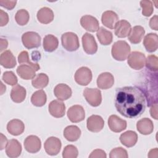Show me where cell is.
Instances as JSON below:
<instances>
[{
  "label": "cell",
  "instance_id": "e575fe53",
  "mask_svg": "<svg viewBox=\"0 0 158 158\" xmlns=\"http://www.w3.org/2000/svg\"><path fill=\"white\" fill-rule=\"evenodd\" d=\"M30 19V15L27 10L25 9L19 10L15 15V19L16 22L21 26L26 25Z\"/></svg>",
  "mask_w": 158,
  "mask_h": 158
},
{
  "label": "cell",
  "instance_id": "d6a6232c",
  "mask_svg": "<svg viewBox=\"0 0 158 158\" xmlns=\"http://www.w3.org/2000/svg\"><path fill=\"white\" fill-rule=\"evenodd\" d=\"M47 101V97L45 92L42 90L35 91L31 97V102L33 105L36 107H41L44 106Z\"/></svg>",
  "mask_w": 158,
  "mask_h": 158
},
{
  "label": "cell",
  "instance_id": "f35d334b",
  "mask_svg": "<svg viewBox=\"0 0 158 158\" xmlns=\"http://www.w3.org/2000/svg\"><path fill=\"white\" fill-rule=\"evenodd\" d=\"M140 6L142 7V14L145 17H149L153 12V5L151 1L144 0L140 1Z\"/></svg>",
  "mask_w": 158,
  "mask_h": 158
},
{
  "label": "cell",
  "instance_id": "b9f144b4",
  "mask_svg": "<svg viewBox=\"0 0 158 158\" xmlns=\"http://www.w3.org/2000/svg\"><path fill=\"white\" fill-rule=\"evenodd\" d=\"M106 154L102 149H95L89 156V158H106Z\"/></svg>",
  "mask_w": 158,
  "mask_h": 158
},
{
  "label": "cell",
  "instance_id": "6da1fadb",
  "mask_svg": "<svg viewBox=\"0 0 158 158\" xmlns=\"http://www.w3.org/2000/svg\"><path fill=\"white\" fill-rule=\"evenodd\" d=\"M146 96L143 92L135 86L118 88L115 95V106L117 110L127 118L140 116L146 109Z\"/></svg>",
  "mask_w": 158,
  "mask_h": 158
},
{
  "label": "cell",
  "instance_id": "ac0fdd59",
  "mask_svg": "<svg viewBox=\"0 0 158 158\" xmlns=\"http://www.w3.org/2000/svg\"><path fill=\"white\" fill-rule=\"evenodd\" d=\"M101 21L102 24L106 27L114 29L117 23L118 22V17L115 12L107 10L102 14Z\"/></svg>",
  "mask_w": 158,
  "mask_h": 158
},
{
  "label": "cell",
  "instance_id": "7a4b0ae2",
  "mask_svg": "<svg viewBox=\"0 0 158 158\" xmlns=\"http://www.w3.org/2000/svg\"><path fill=\"white\" fill-rule=\"evenodd\" d=\"M130 46L125 41H118L112 46L111 53L113 58L117 60H125L130 52Z\"/></svg>",
  "mask_w": 158,
  "mask_h": 158
},
{
  "label": "cell",
  "instance_id": "e0dca14e",
  "mask_svg": "<svg viewBox=\"0 0 158 158\" xmlns=\"http://www.w3.org/2000/svg\"><path fill=\"white\" fill-rule=\"evenodd\" d=\"M114 83V76L109 72L102 73L98 76L97 78V85L100 89H109L113 86Z\"/></svg>",
  "mask_w": 158,
  "mask_h": 158
},
{
  "label": "cell",
  "instance_id": "8fae6325",
  "mask_svg": "<svg viewBox=\"0 0 158 158\" xmlns=\"http://www.w3.org/2000/svg\"><path fill=\"white\" fill-rule=\"evenodd\" d=\"M104 121L103 118L98 115H92L89 117L86 121V127L89 131L97 133L100 131L104 127Z\"/></svg>",
  "mask_w": 158,
  "mask_h": 158
},
{
  "label": "cell",
  "instance_id": "f907efd6",
  "mask_svg": "<svg viewBox=\"0 0 158 158\" xmlns=\"http://www.w3.org/2000/svg\"><path fill=\"white\" fill-rule=\"evenodd\" d=\"M157 152H158L157 148L151 149L149 151V154H148V157H157Z\"/></svg>",
  "mask_w": 158,
  "mask_h": 158
},
{
  "label": "cell",
  "instance_id": "836d02e7",
  "mask_svg": "<svg viewBox=\"0 0 158 158\" xmlns=\"http://www.w3.org/2000/svg\"><path fill=\"white\" fill-rule=\"evenodd\" d=\"M49 82V78L45 73H38L35 78L31 81V84L33 87L38 89H42L46 87Z\"/></svg>",
  "mask_w": 158,
  "mask_h": 158
},
{
  "label": "cell",
  "instance_id": "2e32d148",
  "mask_svg": "<svg viewBox=\"0 0 158 158\" xmlns=\"http://www.w3.org/2000/svg\"><path fill=\"white\" fill-rule=\"evenodd\" d=\"M22 152V146L15 139L8 141L6 147V153L7 156L11 158L19 157Z\"/></svg>",
  "mask_w": 158,
  "mask_h": 158
},
{
  "label": "cell",
  "instance_id": "4fadbf2b",
  "mask_svg": "<svg viewBox=\"0 0 158 158\" xmlns=\"http://www.w3.org/2000/svg\"><path fill=\"white\" fill-rule=\"evenodd\" d=\"M81 27L87 31L95 32L99 30V24L96 18L90 15L83 16L80 19Z\"/></svg>",
  "mask_w": 158,
  "mask_h": 158
},
{
  "label": "cell",
  "instance_id": "bcb514c9",
  "mask_svg": "<svg viewBox=\"0 0 158 158\" xmlns=\"http://www.w3.org/2000/svg\"><path fill=\"white\" fill-rule=\"evenodd\" d=\"M150 114L152 117L154 119H157V104L155 103L152 105L150 109Z\"/></svg>",
  "mask_w": 158,
  "mask_h": 158
},
{
  "label": "cell",
  "instance_id": "3957f363",
  "mask_svg": "<svg viewBox=\"0 0 158 158\" xmlns=\"http://www.w3.org/2000/svg\"><path fill=\"white\" fill-rule=\"evenodd\" d=\"M62 46L68 51H75L80 46L77 35L73 32L64 33L61 36Z\"/></svg>",
  "mask_w": 158,
  "mask_h": 158
},
{
  "label": "cell",
  "instance_id": "ffe728a7",
  "mask_svg": "<svg viewBox=\"0 0 158 158\" xmlns=\"http://www.w3.org/2000/svg\"><path fill=\"white\" fill-rule=\"evenodd\" d=\"M114 29L115 35L120 38L128 36L131 30L130 23L125 20H119L117 23Z\"/></svg>",
  "mask_w": 158,
  "mask_h": 158
},
{
  "label": "cell",
  "instance_id": "8d00e7d4",
  "mask_svg": "<svg viewBox=\"0 0 158 158\" xmlns=\"http://www.w3.org/2000/svg\"><path fill=\"white\" fill-rule=\"evenodd\" d=\"M145 65L149 70L157 72L158 69V58L155 55H149L145 61Z\"/></svg>",
  "mask_w": 158,
  "mask_h": 158
},
{
  "label": "cell",
  "instance_id": "60d3db41",
  "mask_svg": "<svg viewBox=\"0 0 158 158\" xmlns=\"http://www.w3.org/2000/svg\"><path fill=\"white\" fill-rule=\"evenodd\" d=\"M128 156L127 151L121 147L113 149L109 154L110 158H127Z\"/></svg>",
  "mask_w": 158,
  "mask_h": 158
},
{
  "label": "cell",
  "instance_id": "4dcf8cb0",
  "mask_svg": "<svg viewBox=\"0 0 158 158\" xmlns=\"http://www.w3.org/2000/svg\"><path fill=\"white\" fill-rule=\"evenodd\" d=\"M43 48L46 51L52 52L58 47V39L52 35H47L43 39Z\"/></svg>",
  "mask_w": 158,
  "mask_h": 158
},
{
  "label": "cell",
  "instance_id": "f1b7e54d",
  "mask_svg": "<svg viewBox=\"0 0 158 158\" xmlns=\"http://www.w3.org/2000/svg\"><path fill=\"white\" fill-rule=\"evenodd\" d=\"M81 135L80 129L75 125L67 126L64 130V136L69 141L78 140Z\"/></svg>",
  "mask_w": 158,
  "mask_h": 158
},
{
  "label": "cell",
  "instance_id": "83f0119b",
  "mask_svg": "<svg viewBox=\"0 0 158 158\" xmlns=\"http://www.w3.org/2000/svg\"><path fill=\"white\" fill-rule=\"evenodd\" d=\"M38 21L43 24H48L51 22L54 19V14L52 10L47 7L41 8L36 15Z\"/></svg>",
  "mask_w": 158,
  "mask_h": 158
},
{
  "label": "cell",
  "instance_id": "f546056e",
  "mask_svg": "<svg viewBox=\"0 0 158 158\" xmlns=\"http://www.w3.org/2000/svg\"><path fill=\"white\" fill-rule=\"evenodd\" d=\"M145 30L141 26H135L128 35V40L133 44H138L141 41L144 35Z\"/></svg>",
  "mask_w": 158,
  "mask_h": 158
},
{
  "label": "cell",
  "instance_id": "ba28073f",
  "mask_svg": "<svg viewBox=\"0 0 158 158\" xmlns=\"http://www.w3.org/2000/svg\"><path fill=\"white\" fill-rule=\"evenodd\" d=\"M60 140L54 136L48 138L44 142V148L46 153L50 156H56L60 151L61 148Z\"/></svg>",
  "mask_w": 158,
  "mask_h": 158
},
{
  "label": "cell",
  "instance_id": "d590c367",
  "mask_svg": "<svg viewBox=\"0 0 158 158\" xmlns=\"http://www.w3.org/2000/svg\"><path fill=\"white\" fill-rule=\"evenodd\" d=\"M18 61L20 64H25L27 63L28 65L32 66L36 71H38L40 67L37 63H33L29 60V56L28 53L26 51H22L18 56Z\"/></svg>",
  "mask_w": 158,
  "mask_h": 158
},
{
  "label": "cell",
  "instance_id": "484cf974",
  "mask_svg": "<svg viewBox=\"0 0 158 158\" xmlns=\"http://www.w3.org/2000/svg\"><path fill=\"white\" fill-rule=\"evenodd\" d=\"M136 128L141 134L148 135L153 131L154 125L149 118H143L137 122Z\"/></svg>",
  "mask_w": 158,
  "mask_h": 158
},
{
  "label": "cell",
  "instance_id": "c3c4849f",
  "mask_svg": "<svg viewBox=\"0 0 158 158\" xmlns=\"http://www.w3.org/2000/svg\"><path fill=\"white\" fill-rule=\"evenodd\" d=\"M41 55L38 51H33L31 54V59L34 61H38L40 59Z\"/></svg>",
  "mask_w": 158,
  "mask_h": 158
},
{
  "label": "cell",
  "instance_id": "1f68e13d",
  "mask_svg": "<svg viewBox=\"0 0 158 158\" xmlns=\"http://www.w3.org/2000/svg\"><path fill=\"white\" fill-rule=\"evenodd\" d=\"M97 38L99 43L102 45H109L112 41V33L105 29L104 27H101L97 31Z\"/></svg>",
  "mask_w": 158,
  "mask_h": 158
},
{
  "label": "cell",
  "instance_id": "30bf717a",
  "mask_svg": "<svg viewBox=\"0 0 158 158\" xmlns=\"http://www.w3.org/2000/svg\"><path fill=\"white\" fill-rule=\"evenodd\" d=\"M83 48L88 54H94L98 50V45L94 36L89 33H85L82 36Z\"/></svg>",
  "mask_w": 158,
  "mask_h": 158
},
{
  "label": "cell",
  "instance_id": "5bb4252c",
  "mask_svg": "<svg viewBox=\"0 0 158 158\" xmlns=\"http://www.w3.org/2000/svg\"><path fill=\"white\" fill-rule=\"evenodd\" d=\"M108 125L111 131L118 133L127 128V122L116 115H111L108 119Z\"/></svg>",
  "mask_w": 158,
  "mask_h": 158
},
{
  "label": "cell",
  "instance_id": "9a60e30c",
  "mask_svg": "<svg viewBox=\"0 0 158 158\" xmlns=\"http://www.w3.org/2000/svg\"><path fill=\"white\" fill-rule=\"evenodd\" d=\"M48 109L51 115L56 118L62 117L65 113V104L59 100L51 101L49 104Z\"/></svg>",
  "mask_w": 158,
  "mask_h": 158
},
{
  "label": "cell",
  "instance_id": "5b68a950",
  "mask_svg": "<svg viewBox=\"0 0 158 158\" xmlns=\"http://www.w3.org/2000/svg\"><path fill=\"white\" fill-rule=\"evenodd\" d=\"M83 96L86 101L91 106L97 107L101 103V91L97 88H85L83 91Z\"/></svg>",
  "mask_w": 158,
  "mask_h": 158
},
{
  "label": "cell",
  "instance_id": "52a82bcc",
  "mask_svg": "<svg viewBox=\"0 0 158 158\" xmlns=\"http://www.w3.org/2000/svg\"><path fill=\"white\" fill-rule=\"evenodd\" d=\"M92 80V72L86 67H81L78 69L75 73V80L80 85L86 86Z\"/></svg>",
  "mask_w": 158,
  "mask_h": 158
},
{
  "label": "cell",
  "instance_id": "cb8c5ba5",
  "mask_svg": "<svg viewBox=\"0 0 158 158\" xmlns=\"http://www.w3.org/2000/svg\"><path fill=\"white\" fill-rule=\"evenodd\" d=\"M138 140V135L135 131L129 130L122 133L120 136L121 143L127 148H131L135 145Z\"/></svg>",
  "mask_w": 158,
  "mask_h": 158
},
{
  "label": "cell",
  "instance_id": "f6af8a7d",
  "mask_svg": "<svg viewBox=\"0 0 158 158\" xmlns=\"http://www.w3.org/2000/svg\"><path fill=\"white\" fill-rule=\"evenodd\" d=\"M149 26L154 30H158V17L157 15H155L149 21Z\"/></svg>",
  "mask_w": 158,
  "mask_h": 158
},
{
  "label": "cell",
  "instance_id": "44dd1931",
  "mask_svg": "<svg viewBox=\"0 0 158 158\" xmlns=\"http://www.w3.org/2000/svg\"><path fill=\"white\" fill-rule=\"evenodd\" d=\"M143 44L148 52H152L158 48V37L156 33H148L143 40Z\"/></svg>",
  "mask_w": 158,
  "mask_h": 158
},
{
  "label": "cell",
  "instance_id": "ee69618b",
  "mask_svg": "<svg viewBox=\"0 0 158 158\" xmlns=\"http://www.w3.org/2000/svg\"><path fill=\"white\" fill-rule=\"evenodd\" d=\"M9 22V16L8 14L3 11L2 10H0V25L3 27L6 25Z\"/></svg>",
  "mask_w": 158,
  "mask_h": 158
},
{
  "label": "cell",
  "instance_id": "ab89813d",
  "mask_svg": "<svg viewBox=\"0 0 158 158\" xmlns=\"http://www.w3.org/2000/svg\"><path fill=\"white\" fill-rule=\"evenodd\" d=\"M2 78L3 81L8 85L14 86L17 83V78L16 75L11 71L5 72L3 73Z\"/></svg>",
  "mask_w": 158,
  "mask_h": 158
},
{
  "label": "cell",
  "instance_id": "9c48e42d",
  "mask_svg": "<svg viewBox=\"0 0 158 158\" xmlns=\"http://www.w3.org/2000/svg\"><path fill=\"white\" fill-rule=\"evenodd\" d=\"M69 119L73 123L80 122L84 120L85 112L83 107L80 105H74L71 106L67 111Z\"/></svg>",
  "mask_w": 158,
  "mask_h": 158
},
{
  "label": "cell",
  "instance_id": "603a6c76",
  "mask_svg": "<svg viewBox=\"0 0 158 158\" xmlns=\"http://www.w3.org/2000/svg\"><path fill=\"white\" fill-rule=\"evenodd\" d=\"M7 130L12 135L18 136L23 132L25 125L23 122L20 120L13 119L8 122L7 125Z\"/></svg>",
  "mask_w": 158,
  "mask_h": 158
},
{
  "label": "cell",
  "instance_id": "7dc6e473",
  "mask_svg": "<svg viewBox=\"0 0 158 158\" xmlns=\"http://www.w3.org/2000/svg\"><path fill=\"white\" fill-rule=\"evenodd\" d=\"M7 144V140L5 136L3 135L2 133H1V144H0V149L2 150L4 149L5 147H6V145Z\"/></svg>",
  "mask_w": 158,
  "mask_h": 158
},
{
  "label": "cell",
  "instance_id": "74e56055",
  "mask_svg": "<svg viewBox=\"0 0 158 158\" xmlns=\"http://www.w3.org/2000/svg\"><path fill=\"white\" fill-rule=\"evenodd\" d=\"M78 154V149L73 145L66 146L62 152V157L64 158H76Z\"/></svg>",
  "mask_w": 158,
  "mask_h": 158
},
{
  "label": "cell",
  "instance_id": "8992f818",
  "mask_svg": "<svg viewBox=\"0 0 158 158\" xmlns=\"http://www.w3.org/2000/svg\"><path fill=\"white\" fill-rule=\"evenodd\" d=\"M145 55L138 51H133L129 54L127 62L129 66L135 70H140L145 65Z\"/></svg>",
  "mask_w": 158,
  "mask_h": 158
},
{
  "label": "cell",
  "instance_id": "277c9868",
  "mask_svg": "<svg viewBox=\"0 0 158 158\" xmlns=\"http://www.w3.org/2000/svg\"><path fill=\"white\" fill-rule=\"evenodd\" d=\"M23 46L27 49L38 48L41 45V37L40 35L34 31H27L22 36Z\"/></svg>",
  "mask_w": 158,
  "mask_h": 158
},
{
  "label": "cell",
  "instance_id": "d6986e66",
  "mask_svg": "<svg viewBox=\"0 0 158 158\" xmlns=\"http://www.w3.org/2000/svg\"><path fill=\"white\" fill-rule=\"evenodd\" d=\"M54 93L59 100L65 101L71 97L72 89L67 85L60 83L55 86Z\"/></svg>",
  "mask_w": 158,
  "mask_h": 158
},
{
  "label": "cell",
  "instance_id": "d4e9b609",
  "mask_svg": "<svg viewBox=\"0 0 158 158\" xmlns=\"http://www.w3.org/2000/svg\"><path fill=\"white\" fill-rule=\"evenodd\" d=\"M0 64L6 69L14 68L16 65L15 57L10 50H6L1 54Z\"/></svg>",
  "mask_w": 158,
  "mask_h": 158
},
{
  "label": "cell",
  "instance_id": "7c38bea8",
  "mask_svg": "<svg viewBox=\"0 0 158 158\" xmlns=\"http://www.w3.org/2000/svg\"><path fill=\"white\" fill-rule=\"evenodd\" d=\"M24 147L27 152L30 153H36L41 149V140L36 136L30 135L27 136L24 141Z\"/></svg>",
  "mask_w": 158,
  "mask_h": 158
},
{
  "label": "cell",
  "instance_id": "681fc988",
  "mask_svg": "<svg viewBox=\"0 0 158 158\" xmlns=\"http://www.w3.org/2000/svg\"><path fill=\"white\" fill-rule=\"evenodd\" d=\"M1 51H2L3 50L6 49L8 46V43L6 39H1Z\"/></svg>",
  "mask_w": 158,
  "mask_h": 158
},
{
  "label": "cell",
  "instance_id": "7bdbcfd3",
  "mask_svg": "<svg viewBox=\"0 0 158 158\" xmlns=\"http://www.w3.org/2000/svg\"><path fill=\"white\" fill-rule=\"evenodd\" d=\"M16 3V1H0L1 6L8 10L12 9L15 6Z\"/></svg>",
  "mask_w": 158,
  "mask_h": 158
},
{
  "label": "cell",
  "instance_id": "7402d4cb",
  "mask_svg": "<svg viewBox=\"0 0 158 158\" xmlns=\"http://www.w3.org/2000/svg\"><path fill=\"white\" fill-rule=\"evenodd\" d=\"M36 70L28 64H22L17 69V73L20 78L24 80L33 79L36 76Z\"/></svg>",
  "mask_w": 158,
  "mask_h": 158
},
{
  "label": "cell",
  "instance_id": "4316f807",
  "mask_svg": "<svg viewBox=\"0 0 158 158\" xmlns=\"http://www.w3.org/2000/svg\"><path fill=\"white\" fill-rule=\"evenodd\" d=\"M10 98L16 103L23 102L26 98V89L20 85H14L11 89Z\"/></svg>",
  "mask_w": 158,
  "mask_h": 158
}]
</instances>
